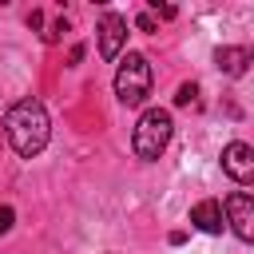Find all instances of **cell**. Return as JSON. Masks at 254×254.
I'll return each instance as SVG.
<instances>
[{
    "mask_svg": "<svg viewBox=\"0 0 254 254\" xmlns=\"http://www.w3.org/2000/svg\"><path fill=\"white\" fill-rule=\"evenodd\" d=\"M171 135H175V119H171V111H167V107H147V111L139 115L135 131H131L135 159H143V163H155V159L167 151Z\"/></svg>",
    "mask_w": 254,
    "mask_h": 254,
    "instance_id": "7a4b0ae2",
    "label": "cell"
},
{
    "mask_svg": "<svg viewBox=\"0 0 254 254\" xmlns=\"http://www.w3.org/2000/svg\"><path fill=\"white\" fill-rule=\"evenodd\" d=\"M135 28H139V32H159V24H155L151 12H139V16H135Z\"/></svg>",
    "mask_w": 254,
    "mask_h": 254,
    "instance_id": "30bf717a",
    "label": "cell"
},
{
    "mask_svg": "<svg viewBox=\"0 0 254 254\" xmlns=\"http://www.w3.org/2000/svg\"><path fill=\"white\" fill-rule=\"evenodd\" d=\"M250 60H254V56H250V48H230V44H226V48H218V52H214L218 71H226V75H242V71L250 67Z\"/></svg>",
    "mask_w": 254,
    "mask_h": 254,
    "instance_id": "ba28073f",
    "label": "cell"
},
{
    "mask_svg": "<svg viewBox=\"0 0 254 254\" xmlns=\"http://www.w3.org/2000/svg\"><path fill=\"white\" fill-rule=\"evenodd\" d=\"M4 135H8V143L20 159H36L48 147V135H52V119H48L44 103L40 99H16L4 111Z\"/></svg>",
    "mask_w": 254,
    "mask_h": 254,
    "instance_id": "6da1fadb",
    "label": "cell"
},
{
    "mask_svg": "<svg viewBox=\"0 0 254 254\" xmlns=\"http://www.w3.org/2000/svg\"><path fill=\"white\" fill-rule=\"evenodd\" d=\"M222 171H226L238 187H246V183L254 179V147L242 143V139L226 143V147H222Z\"/></svg>",
    "mask_w": 254,
    "mask_h": 254,
    "instance_id": "277c9868",
    "label": "cell"
},
{
    "mask_svg": "<svg viewBox=\"0 0 254 254\" xmlns=\"http://www.w3.org/2000/svg\"><path fill=\"white\" fill-rule=\"evenodd\" d=\"M64 32H67V20H56V24H52V28L44 32V40H48V44H56V40H60Z\"/></svg>",
    "mask_w": 254,
    "mask_h": 254,
    "instance_id": "8fae6325",
    "label": "cell"
},
{
    "mask_svg": "<svg viewBox=\"0 0 254 254\" xmlns=\"http://www.w3.org/2000/svg\"><path fill=\"white\" fill-rule=\"evenodd\" d=\"M115 95L123 107H139L151 95V64L143 52H127L119 71H115Z\"/></svg>",
    "mask_w": 254,
    "mask_h": 254,
    "instance_id": "3957f363",
    "label": "cell"
},
{
    "mask_svg": "<svg viewBox=\"0 0 254 254\" xmlns=\"http://www.w3.org/2000/svg\"><path fill=\"white\" fill-rule=\"evenodd\" d=\"M222 210H226L230 230H234L242 242H250V238H254V198H250L246 190H234V194L222 202Z\"/></svg>",
    "mask_w": 254,
    "mask_h": 254,
    "instance_id": "5b68a950",
    "label": "cell"
},
{
    "mask_svg": "<svg viewBox=\"0 0 254 254\" xmlns=\"http://www.w3.org/2000/svg\"><path fill=\"white\" fill-rule=\"evenodd\" d=\"M194 95H198V87H194V83H183V87H179V95H175V103H179V107H187V103H194Z\"/></svg>",
    "mask_w": 254,
    "mask_h": 254,
    "instance_id": "9c48e42d",
    "label": "cell"
},
{
    "mask_svg": "<svg viewBox=\"0 0 254 254\" xmlns=\"http://www.w3.org/2000/svg\"><path fill=\"white\" fill-rule=\"evenodd\" d=\"M123 44H127V20L119 12H103L99 16V56L103 60H119Z\"/></svg>",
    "mask_w": 254,
    "mask_h": 254,
    "instance_id": "8992f818",
    "label": "cell"
},
{
    "mask_svg": "<svg viewBox=\"0 0 254 254\" xmlns=\"http://www.w3.org/2000/svg\"><path fill=\"white\" fill-rule=\"evenodd\" d=\"M151 8H155V12H159V16H163V20H171V16H175V8H171V4H159V0H155V4H151Z\"/></svg>",
    "mask_w": 254,
    "mask_h": 254,
    "instance_id": "4fadbf2b",
    "label": "cell"
},
{
    "mask_svg": "<svg viewBox=\"0 0 254 254\" xmlns=\"http://www.w3.org/2000/svg\"><path fill=\"white\" fill-rule=\"evenodd\" d=\"M190 222L198 226V230H206V234H222V206L214 202V198H202V202H194L190 206Z\"/></svg>",
    "mask_w": 254,
    "mask_h": 254,
    "instance_id": "52a82bcc",
    "label": "cell"
},
{
    "mask_svg": "<svg viewBox=\"0 0 254 254\" xmlns=\"http://www.w3.org/2000/svg\"><path fill=\"white\" fill-rule=\"evenodd\" d=\"M12 218H16V214H12V206H0V238L12 230Z\"/></svg>",
    "mask_w": 254,
    "mask_h": 254,
    "instance_id": "7c38bea8",
    "label": "cell"
},
{
    "mask_svg": "<svg viewBox=\"0 0 254 254\" xmlns=\"http://www.w3.org/2000/svg\"><path fill=\"white\" fill-rule=\"evenodd\" d=\"M28 28H44V12H40V8L28 12Z\"/></svg>",
    "mask_w": 254,
    "mask_h": 254,
    "instance_id": "5bb4252c",
    "label": "cell"
}]
</instances>
